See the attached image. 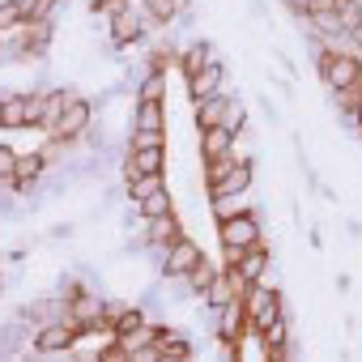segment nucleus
Listing matches in <instances>:
<instances>
[{"instance_id": "nucleus-11", "label": "nucleus", "mask_w": 362, "mask_h": 362, "mask_svg": "<svg viewBox=\"0 0 362 362\" xmlns=\"http://www.w3.org/2000/svg\"><path fill=\"white\" fill-rule=\"evenodd\" d=\"M214 60H218V52H214L209 39H192V43L179 47V73H184V77H197V73L209 69Z\"/></svg>"}, {"instance_id": "nucleus-34", "label": "nucleus", "mask_w": 362, "mask_h": 362, "mask_svg": "<svg viewBox=\"0 0 362 362\" xmlns=\"http://www.w3.org/2000/svg\"><path fill=\"white\" fill-rule=\"evenodd\" d=\"M0 115H5V90H0Z\"/></svg>"}, {"instance_id": "nucleus-33", "label": "nucleus", "mask_w": 362, "mask_h": 362, "mask_svg": "<svg viewBox=\"0 0 362 362\" xmlns=\"http://www.w3.org/2000/svg\"><path fill=\"white\" fill-rule=\"evenodd\" d=\"M354 119H358V124H362V103H358V111H354Z\"/></svg>"}, {"instance_id": "nucleus-24", "label": "nucleus", "mask_w": 362, "mask_h": 362, "mask_svg": "<svg viewBox=\"0 0 362 362\" xmlns=\"http://www.w3.org/2000/svg\"><path fill=\"white\" fill-rule=\"evenodd\" d=\"M22 26H26V18L18 9V0H0V35H13Z\"/></svg>"}, {"instance_id": "nucleus-16", "label": "nucleus", "mask_w": 362, "mask_h": 362, "mask_svg": "<svg viewBox=\"0 0 362 362\" xmlns=\"http://www.w3.org/2000/svg\"><path fill=\"white\" fill-rule=\"evenodd\" d=\"M136 214L149 222V218H166V214H179V209H175V197H170V188H158V192H149V197L136 205Z\"/></svg>"}, {"instance_id": "nucleus-30", "label": "nucleus", "mask_w": 362, "mask_h": 362, "mask_svg": "<svg viewBox=\"0 0 362 362\" xmlns=\"http://www.w3.org/2000/svg\"><path fill=\"white\" fill-rule=\"evenodd\" d=\"M98 362H132V354H128L119 341H111V337H107V341H103V349H98Z\"/></svg>"}, {"instance_id": "nucleus-3", "label": "nucleus", "mask_w": 362, "mask_h": 362, "mask_svg": "<svg viewBox=\"0 0 362 362\" xmlns=\"http://www.w3.org/2000/svg\"><path fill=\"white\" fill-rule=\"evenodd\" d=\"M145 35H149V22H145V13H141L136 5H128V9H119L115 18H107V39H111L115 52L136 47Z\"/></svg>"}, {"instance_id": "nucleus-7", "label": "nucleus", "mask_w": 362, "mask_h": 362, "mask_svg": "<svg viewBox=\"0 0 362 362\" xmlns=\"http://www.w3.org/2000/svg\"><path fill=\"white\" fill-rule=\"evenodd\" d=\"M77 341H81V332H77L69 320H60V324H43V328H35V332H30V349L47 354V358H56V354H69Z\"/></svg>"}, {"instance_id": "nucleus-10", "label": "nucleus", "mask_w": 362, "mask_h": 362, "mask_svg": "<svg viewBox=\"0 0 362 362\" xmlns=\"http://www.w3.org/2000/svg\"><path fill=\"white\" fill-rule=\"evenodd\" d=\"M269 264H273L269 243H256V247H247V252L235 256V269H239V277H243L247 286H252V281H264V277H269Z\"/></svg>"}, {"instance_id": "nucleus-15", "label": "nucleus", "mask_w": 362, "mask_h": 362, "mask_svg": "<svg viewBox=\"0 0 362 362\" xmlns=\"http://www.w3.org/2000/svg\"><path fill=\"white\" fill-rule=\"evenodd\" d=\"M149 320H153V315H149L145 307H124V311H119V315L111 320V341H124L128 332H136V328H145Z\"/></svg>"}, {"instance_id": "nucleus-26", "label": "nucleus", "mask_w": 362, "mask_h": 362, "mask_svg": "<svg viewBox=\"0 0 362 362\" xmlns=\"http://www.w3.org/2000/svg\"><path fill=\"white\" fill-rule=\"evenodd\" d=\"M358 103H362V86H345V90H332V107H337L341 115H354V111H358Z\"/></svg>"}, {"instance_id": "nucleus-21", "label": "nucleus", "mask_w": 362, "mask_h": 362, "mask_svg": "<svg viewBox=\"0 0 362 362\" xmlns=\"http://www.w3.org/2000/svg\"><path fill=\"white\" fill-rule=\"evenodd\" d=\"M256 341H260V349H281V345H290V320H286V315L273 320L264 332H256Z\"/></svg>"}, {"instance_id": "nucleus-13", "label": "nucleus", "mask_w": 362, "mask_h": 362, "mask_svg": "<svg viewBox=\"0 0 362 362\" xmlns=\"http://www.w3.org/2000/svg\"><path fill=\"white\" fill-rule=\"evenodd\" d=\"M226 107H230V94H214V98L197 103V128H201V132H205V128H222Z\"/></svg>"}, {"instance_id": "nucleus-25", "label": "nucleus", "mask_w": 362, "mask_h": 362, "mask_svg": "<svg viewBox=\"0 0 362 362\" xmlns=\"http://www.w3.org/2000/svg\"><path fill=\"white\" fill-rule=\"evenodd\" d=\"M209 205H214V222H226V218H235V214L252 209V205H247V197H222V201H209Z\"/></svg>"}, {"instance_id": "nucleus-32", "label": "nucleus", "mask_w": 362, "mask_h": 362, "mask_svg": "<svg viewBox=\"0 0 362 362\" xmlns=\"http://www.w3.org/2000/svg\"><path fill=\"white\" fill-rule=\"evenodd\" d=\"M281 5H286V9H290L294 18H307V13H311V5H315V0H281Z\"/></svg>"}, {"instance_id": "nucleus-19", "label": "nucleus", "mask_w": 362, "mask_h": 362, "mask_svg": "<svg viewBox=\"0 0 362 362\" xmlns=\"http://www.w3.org/2000/svg\"><path fill=\"white\" fill-rule=\"evenodd\" d=\"M64 0H18V9L26 22H56V9Z\"/></svg>"}, {"instance_id": "nucleus-1", "label": "nucleus", "mask_w": 362, "mask_h": 362, "mask_svg": "<svg viewBox=\"0 0 362 362\" xmlns=\"http://www.w3.org/2000/svg\"><path fill=\"white\" fill-rule=\"evenodd\" d=\"M218 243H222V252H226V264H235V256H239V252H247V247L264 243L260 214H256V209H243V214H235V218L218 222Z\"/></svg>"}, {"instance_id": "nucleus-9", "label": "nucleus", "mask_w": 362, "mask_h": 362, "mask_svg": "<svg viewBox=\"0 0 362 362\" xmlns=\"http://www.w3.org/2000/svg\"><path fill=\"white\" fill-rule=\"evenodd\" d=\"M184 81H188V98L192 103H205L214 94H226V69H222V60H214L209 69H201L197 77H184Z\"/></svg>"}, {"instance_id": "nucleus-8", "label": "nucleus", "mask_w": 362, "mask_h": 362, "mask_svg": "<svg viewBox=\"0 0 362 362\" xmlns=\"http://www.w3.org/2000/svg\"><path fill=\"white\" fill-rule=\"evenodd\" d=\"M252 179H256V166H252V158H239L230 175H222L218 184H205V192H209V201H222V197H247Z\"/></svg>"}, {"instance_id": "nucleus-23", "label": "nucleus", "mask_w": 362, "mask_h": 362, "mask_svg": "<svg viewBox=\"0 0 362 362\" xmlns=\"http://www.w3.org/2000/svg\"><path fill=\"white\" fill-rule=\"evenodd\" d=\"M222 128H226L235 141H239V136H243V128H247V107H243L235 94H230V107H226V119H222Z\"/></svg>"}, {"instance_id": "nucleus-12", "label": "nucleus", "mask_w": 362, "mask_h": 362, "mask_svg": "<svg viewBox=\"0 0 362 362\" xmlns=\"http://www.w3.org/2000/svg\"><path fill=\"white\" fill-rule=\"evenodd\" d=\"M136 132H166V107L153 98H132V124Z\"/></svg>"}, {"instance_id": "nucleus-36", "label": "nucleus", "mask_w": 362, "mask_h": 362, "mask_svg": "<svg viewBox=\"0 0 362 362\" xmlns=\"http://www.w3.org/2000/svg\"><path fill=\"white\" fill-rule=\"evenodd\" d=\"M175 5H184V0H175Z\"/></svg>"}, {"instance_id": "nucleus-27", "label": "nucleus", "mask_w": 362, "mask_h": 362, "mask_svg": "<svg viewBox=\"0 0 362 362\" xmlns=\"http://www.w3.org/2000/svg\"><path fill=\"white\" fill-rule=\"evenodd\" d=\"M128 149H166V132H136V128H128Z\"/></svg>"}, {"instance_id": "nucleus-5", "label": "nucleus", "mask_w": 362, "mask_h": 362, "mask_svg": "<svg viewBox=\"0 0 362 362\" xmlns=\"http://www.w3.org/2000/svg\"><path fill=\"white\" fill-rule=\"evenodd\" d=\"M94 119H98L94 98H81V94H77V98L69 103V111L60 115V124H56L47 136H52V141H81V136L94 128Z\"/></svg>"}, {"instance_id": "nucleus-14", "label": "nucleus", "mask_w": 362, "mask_h": 362, "mask_svg": "<svg viewBox=\"0 0 362 362\" xmlns=\"http://www.w3.org/2000/svg\"><path fill=\"white\" fill-rule=\"evenodd\" d=\"M226 153H235V136L226 128H205L201 132V158L214 162V158H226Z\"/></svg>"}, {"instance_id": "nucleus-6", "label": "nucleus", "mask_w": 362, "mask_h": 362, "mask_svg": "<svg viewBox=\"0 0 362 362\" xmlns=\"http://www.w3.org/2000/svg\"><path fill=\"white\" fill-rule=\"evenodd\" d=\"M201 260H205V247H201L192 235H184V239H175V243L166 247V256H162L158 273H162V277H188Z\"/></svg>"}, {"instance_id": "nucleus-31", "label": "nucleus", "mask_w": 362, "mask_h": 362, "mask_svg": "<svg viewBox=\"0 0 362 362\" xmlns=\"http://www.w3.org/2000/svg\"><path fill=\"white\" fill-rule=\"evenodd\" d=\"M13 170H18V149L0 145V179H13Z\"/></svg>"}, {"instance_id": "nucleus-20", "label": "nucleus", "mask_w": 362, "mask_h": 362, "mask_svg": "<svg viewBox=\"0 0 362 362\" xmlns=\"http://www.w3.org/2000/svg\"><path fill=\"white\" fill-rule=\"evenodd\" d=\"M218 273H222V269H218V264H214V260L205 256V260H201V264H197V269L188 273V290H192V294L201 298V294H205V290H209V286L218 281Z\"/></svg>"}, {"instance_id": "nucleus-35", "label": "nucleus", "mask_w": 362, "mask_h": 362, "mask_svg": "<svg viewBox=\"0 0 362 362\" xmlns=\"http://www.w3.org/2000/svg\"><path fill=\"white\" fill-rule=\"evenodd\" d=\"M0 298H5V277H0Z\"/></svg>"}, {"instance_id": "nucleus-2", "label": "nucleus", "mask_w": 362, "mask_h": 362, "mask_svg": "<svg viewBox=\"0 0 362 362\" xmlns=\"http://www.w3.org/2000/svg\"><path fill=\"white\" fill-rule=\"evenodd\" d=\"M243 311H247V328H252V337H256V332H264L273 320L286 315V298H281L277 286H269V281H252L247 294H243Z\"/></svg>"}, {"instance_id": "nucleus-17", "label": "nucleus", "mask_w": 362, "mask_h": 362, "mask_svg": "<svg viewBox=\"0 0 362 362\" xmlns=\"http://www.w3.org/2000/svg\"><path fill=\"white\" fill-rule=\"evenodd\" d=\"M0 128H9V132L30 128L26 124V94H5V115H0Z\"/></svg>"}, {"instance_id": "nucleus-28", "label": "nucleus", "mask_w": 362, "mask_h": 362, "mask_svg": "<svg viewBox=\"0 0 362 362\" xmlns=\"http://www.w3.org/2000/svg\"><path fill=\"white\" fill-rule=\"evenodd\" d=\"M235 162H239L235 153H226V158H214V162H205V184H218L222 175H230V170H235Z\"/></svg>"}, {"instance_id": "nucleus-29", "label": "nucleus", "mask_w": 362, "mask_h": 362, "mask_svg": "<svg viewBox=\"0 0 362 362\" xmlns=\"http://www.w3.org/2000/svg\"><path fill=\"white\" fill-rule=\"evenodd\" d=\"M26 124L30 128H43V90H30L26 94Z\"/></svg>"}, {"instance_id": "nucleus-18", "label": "nucleus", "mask_w": 362, "mask_h": 362, "mask_svg": "<svg viewBox=\"0 0 362 362\" xmlns=\"http://www.w3.org/2000/svg\"><path fill=\"white\" fill-rule=\"evenodd\" d=\"M145 22H149V30L153 26H175V18H179V5L175 0H145Z\"/></svg>"}, {"instance_id": "nucleus-4", "label": "nucleus", "mask_w": 362, "mask_h": 362, "mask_svg": "<svg viewBox=\"0 0 362 362\" xmlns=\"http://www.w3.org/2000/svg\"><path fill=\"white\" fill-rule=\"evenodd\" d=\"M320 81L328 90H345V86H362V60L358 56H341V52H324L315 60Z\"/></svg>"}, {"instance_id": "nucleus-22", "label": "nucleus", "mask_w": 362, "mask_h": 362, "mask_svg": "<svg viewBox=\"0 0 362 362\" xmlns=\"http://www.w3.org/2000/svg\"><path fill=\"white\" fill-rule=\"evenodd\" d=\"M158 188H166V175H136V179H128V197L141 205L149 192H158Z\"/></svg>"}]
</instances>
